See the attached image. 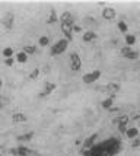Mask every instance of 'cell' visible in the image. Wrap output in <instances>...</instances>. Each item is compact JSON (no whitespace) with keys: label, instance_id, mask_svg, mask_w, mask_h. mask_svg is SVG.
Segmentation results:
<instances>
[{"label":"cell","instance_id":"cell-1","mask_svg":"<svg viewBox=\"0 0 140 156\" xmlns=\"http://www.w3.org/2000/svg\"><path fill=\"white\" fill-rule=\"evenodd\" d=\"M121 149V143L117 139H108L105 142L95 144L92 149H86L83 152L85 156H114L118 153V150Z\"/></svg>","mask_w":140,"mask_h":156},{"label":"cell","instance_id":"cell-2","mask_svg":"<svg viewBox=\"0 0 140 156\" xmlns=\"http://www.w3.org/2000/svg\"><path fill=\"white\" fill-rule=\"evenodd\" d=\"M67 45H69V40H66V38H61V40H59L53 45V47H51V55L63 54V53L66 51Z\"/></svg>","mask_w":140,"mask_h":156},{"label":"cell","instance_id":"cell-3","mask_svg":"<svg viewBox=\"0 0 140 156\" xmlns=\"http://www.w3.org/2000/svg\"><path fill=\"white\" fill-rule=\"evenodd\" d=\"M99 77H101L99 70H92V72H89L86 75H83L82 80H83V83H86V85H92V83H95Z\"/></svg>","mask_w":140,"mask_h":156},{"label":"cell","instance_id":"cell-4","mask_svg":"<svg viewBox=\"0 0 140 156\" xmlns=\"http://www.w3.org/2000/svg\"><path fill=\"white\" fill-rule=\"evenodd\" d=\"M82 67V60H80V55L77 53H72L70 54V69L72 72H77Z\"/></svg>","mask_w":140,"mask_h":156},{"label":"cell","instance_id":"cell-5","mask_svg":"<svg viewBox=\"0 0 140 156\" xmlns=\"http://www.w3.org/2000/svg\"><path fill=\"white\" fill-rule=\"evenodd\" d=\"M2 22H3V25H5V28H6V29H12V27H13V22H15V15L10 13V12H7V13L5 15V18L2 19Z\"/></svg>","mask_w":140,"mask_h":156},{"label":"cell","instance_id":"cell-6","mask_svg":"<svg viewBox=\"0 0 140 156\" xmlns=\"http://www.w3.org/2000/svg\"><path fill=\"white\" fill-rule=\"evenodd\" d=\"M115 15H117V12H115V9L114 7H104V10H102V18L107 20H113L115 19Z\"/></svg>","mask_w":140,"mask_h":156},{"label":"cell","instance_id":"cell-7","mask_svg":"<svg viewBox=\"0 0 140 156\" xmlns=\"http://www.w3.org/2000/svg\"><path fill=\"white\" fill-rule=\"evenodd\" d=\"M73 27L74 25H69V23H61V31L66 35V40H72L73 38Z\"/></svg>","mask_w":140,"mask_h":156},{"label":"cell","instance_id":"cell-8","mask_svg":"<svg viewBox=\"0 0 140 156\" xmlns=\"http://www.w3.org/2000/svg\"><path fill=\"white\" fill-rule=\"evenodd\" d=\"M10 153L15 156H28L31 153V150L25 147V146H19V147H15V149L10 150Z\"/></svg>","mask_w":140,"mask_h":156},{"label":"cell","instance_id":"cell-9","mask_svg":"<svg viewBox=\"0 0 140 156\" xmlns=\"http://www.w3.org/2000/svg\"><path fill=\"white\" fill-rule=\"evenodd\" d=\"M60 23H69V25H74V23H73V18H72V13H69V12L61 13V16H60Z\"/></svg>","mask_w":140,"mask_h":156},{"label":"cell","instance_id":"cell-10","mask_svg":"<svg viewBox=\"0 0 140 156\" xmlns=\"http://www.w3.org/2000/svg\"><path fill=\"white\" fill-rule=\"evenodd\" d=\"M96 134H92L91 137H88L86 140H85V143H83V147L85 149H92L93 146H95V140H96Z\"/></svg>","mask_w":140,"mask_h":156},{"label":"cell","instance_id":"cell-11","mask_svg":"<svg viewBox=\"0 0 140 156\" xmlns=\"http://www.w3.org/2000/svg\"><path fill=\"white\" fill-rule=\"evenodd\" d=\"M54 89H56V83H47L45 85V89L41 92V95L40 96H47V95H50L51 92H53Z\"/></svg>","mask_w":140,"mask_h":156},{"label":"cell","instance_id":"cell-12","mask_svg":"<svg viewBox=\"0 0 140 156\" xmlns=\"http://www.w3.org/2000/svg\"><path fill=\"white\" fill-rule=\"evenodd\" d=\"M12 120H13V122H25L27 121V115L22 114V112H15L12 115Z\"/></svg>","mask_w":140,"mask_h":156},{"label":"cell","instance_id":"cell-13","mask_svg":"<svg viewBox=\"0 0 140 156\" xmlns=\"http://www.w3.org/2000/svg\"><path fill=\"white\" fill-rule=\"evenodd\" d=\"M139 133H140L139 129H136V127H130V129L127 130L126 136L128 137V139H136V137L139 136Z\"/></svg>","mask_w":140,"mask_h":156},{"label":"cell","instance_id":"cell-14","mask_svg":"<svg viewBox=\"0 0 140 156\" xmlns=\"http://www.w3.org/2000/svg\"><path fill=\"white\" fill-rule=\"evenodd\" d=\"M82 38H83V41H85V42H91V41H93L95 38H96V34H95L93 31H86V32L83 34V37H82Z\"/></svg>","mask_w":140,"mask_h":156},{"label":"cell","instance_id":"cell-15","mask_svg":"<svg viewBox=\"0 0 140 156\" xmlns=\"http://www.w3.org/2000/svg\"><path fill=\"white\" fill-rule=\"evenodd\" d=\"M114 98H115V95H111L109 98H107V99H104L102 101V108H105V109H109L111 107H113V102H114Z\"/></svg>","mask_w":140,"mask_h":156},{"label":"cell","instance_id":"cell-16","mask_svg":"<svg viewBox=\"0 0 140 156\" xmlns=\"http://www.w3.org/2000/svg\"><path fill=\"white\" fill-rule=\"evenodd\" d=\"M32 137H34V131H29V133H27V134L18 136L16 139H18V142H29Z\"/></svg>","mask_w":140,"mask_h":156},{"label":"cell","instance_id":"cell-17","mask_svg":"<svg viewBox=\"0 0 140 156\" xmlns=\"http://www.w3.org/2000/svg\"><path fill=\"white\" fill-rule=\"evenodd\" d=\"M128 121H130V118L127 115H121L118 117V127H127V124H128Z\"/></svg>","mask_w":140,"mask_h":156},{"label":"cell","instance_id":"cell-18","mask_svg":"<svg viewBox=\"0 0 140 156\" xmlns=\"http://www.w3.org/2000/svg\"><path fill=\"white\" fill-rule=\"evenodd\" d=\"M57 20H59V16H57V13H56V10L53 9V10H51V13H50V18L47 19V23H48V25H51V23H56Z\"/></svg>","mask_w":140,"mask_h":156},{"label":"cell","instance_id":"cell-19","mask_svg":"<svg viewBox=\"0 0 140 156\" xmlns=\"http://www.w3.org/2000/svg\"><path fill=\"white\" fill-rule=\"evenodd\" d=\"M16 60L19 61V63H27L28 61V54L27 53H23V51H20L16 54Z\"/></svg>","mask_w":140,"mask_h":156},{"label":"cell","instance_id":"cell-20","mask_svg":"<svg viewBox=\"0 0 140 156\" xmlns=\"http://www.w3.org/2000/svg\"><path fill=\"white\" fill-rule=\"evenodd\" d=\"M126 44H127V47H131V45H134L136 44V37L131 34H128L126 35Z\"/></svg>","mask_w":140,"mask_h":156},{"label":"cell","instance_id":"cell-21","mask_svg":"<svg viewBox=\"0 0 140 156\" xmlns=\"http://www.w3.org/2000/svg\"><path fill=\"white\" fill-rule=\"evenodd\" d=\"M38 44H40L41 47H47V45L50 44V37H47V35H42V37H40Z\"/></svg>","mask_w":140,"mask_h":156},{"label":"cell","instance_id":"cell-22","mask_svg":"<svg viewBox=\"0 0 140 156\" xmlns=\"http://www.w3.org/2000/svg\"><path fill=\"white\" fill-rule=\"evenodd\" d=\"M22 51H23V53H27L28 55L34 54V53H37V47H34V45H27V47H23Z\"/></svg>","mask_w":140,"mask_h":156},{"label":"cell","instance_id":"cell-23","mask_svg":"<svg viewBox=\"0 0 140 156\" xmlns=\"http://www.w3.org/2000/svg\"><path fill=\"white\" fill-rule=\"evenodd\" d=\"M2 54L5 55L6 58H10V57L13 55V48H12V47H6L5 50H3V53H2Z\"/></svg>","mask_w":140,"mask_h":156},{"label":"cell","instance_id":"cell-24","mask_svg":"<svg viewBox=\"0 0 140 156\" xmlns=\"http://www.w3.org/2000/svg\"><path fill=\"white\" fill-rule=\"evenodd\" d=\"M120 89V85L118 83H108L107 85V90H113V92H117Z\"/></svg>","mask_w":140,"mask_h":156},{"label":"cell","instance_id":"cell-25","mask_svg":"<svg viewBox=\"0 0 140 156\" xmlns=\"http://www.w3.org/2000/svg\"><path fill=\"white\" fill-rule=\"evenodd\" d=\"M117 27H118V29H120L121 32H127V23L124 20H120V22L117 23Z\"/></svg>","mask_w":140,"mask_h":156},{"label":"cell","instance_id":"cell-26","mask_svg":"<svg viewBox=\"0 0 140 156\" xmlns=\"http://www.w3.org/2000/svg\"><path fill=\"white\" fill-rule=\"evenodd\" d=\"M126 58H128V60H137V58H139V53H137V51H131V53H130V54L127 55Z\"/></svg>","mask_w":140,"mask_h":156},{"label":"cell","instance_id":"cell-27","mask_svg":"<svg viewBox=\"0 0 140 156\" xmlns=\"http://www.w3.org/2000/svg\"><path fill=\"white\" fill-rule=\"evenodd\" d=\"M131 51H133V48H131V47H127V45L124 48H121V54L124 55V57H127V55L130 54Z\"/></svg>","mask_w":140,"mask_h":156},{"label":"cell","instance_id":"cell-28","mask_svg":"<svg viewBox=\"0 0 140 156\" xmlns=\"http://www.w3.org/2000/svg\"><path fill=\"white\" fill-rule=\"evenodd\" d=\"M38 75H40V69H34L31 72V75H29V79H37Z\"/></svg>","mask_w":140,"mask_h":156},{"label":"cell","instance_id":"cell-29","mask_svg":"<svg viewBox=\"0 0 140 156\" xmlns=\"http://www.w3.org/2000/svg\"><path fill=\"white\" fill-rule=\"evenodd\" d=\"M13 57H10V58H6V60H5V64H6V66H13Z\"/></svg>","mask_w":140,"mask_h":156},{"label":"cell","instance_id":"cell-30","mask_svg":"<svg viewBox=\"0 0 140 156\" xmlns=\"http://www.w3.org/2000/svg\"><path fill=\"white\" fill-rule=\"evenodd\" d=\"M139 144H140V142H139V140H137V139H134V143H133V146H134V147H137Z\"/></svg>","mask_w":140,"mask_h":156},{"label":"cell","instance_id":"cell-31","mask_svg":"<svg viewBox=\"0 0 140 156\" xmlns=\"http://www.w3.org/2000/svg\"><path fill=\"white\" fill-rule=\"evenodd\" d=\"M73 29L76 31V32H79V31H80V28H79V27H73Z\"/></svg>","mask_w":140,"mask_h":156},{"label":"cell","instance_id":"cell-32","mask_svg":"<svg viewBox=\"0 0 140 156\" xmlns=\"http://www.w3.org/2000/svg\"><path fill=\"white\" fill-rule=\"evenodd\" d=\"M2 86H3V79L0 77V88H2Z\"/></svg>","mask_w":140,"mask_h":156},{"label":"cell","instance_id":"cell-33","mask_svg":"<svg viewBox=\"0 0 140 156\" xmlns=\"http://www.w3.org/2000/svg\"><path fill=\"white\" fill-rule=\"evenodd\" d=\"M0 108H3V102L0 101Z\"/></svg>","mask_w":140,"mask_h":156},{"label":"cell","instance_id":"cell-34","mask_svg":"<svg viewBox=\"0 0 140 156\" xmlns=\"http://www.w3.org/2000/svg\"><path fill=\"white\" fill-rule=\"evenodd\" d=\"M0 156H2V153H0Z\"/></svg>","mask_w":140,"mask_h":156}]
</instances>
